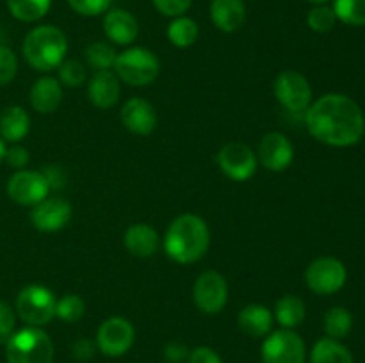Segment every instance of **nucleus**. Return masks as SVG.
Segmentation results:
<instances>
[{"mask_svg": "<svg viewBox=\"0 0 365 363\" xmlns=\"http://www.w3.org/2000/svg\"><path fill=\"white\" fill-rule=\"evenodd\" d=\"M305 123L317 141L337 148L356 144L365 132V117L359 103L339 93L314 102L305 110Z\"/></svg>", "mask_w": 365, "mask_h": 363, "instance_id": "f257e3e1", "label": "nucleus"}, {"mask_svg": "<svg viewBox=\"0 0 365 363\" xmlns=\"http://www.w3.org/2000/svg\"><path fill=\"white\" fill-rule=\"evenodd\" d=\"M210 244V231L196 214H182L170 224L164 237V249L173 262L187 265L205 256Z\"/></svg>", "mask_w": 365, "mask_h": 363, "instance_id": "f03ea898", "label": "nucleus"}, {"mask_svg": "<svg viewBox=\"0 0 365 363\" xmlns=\"http://www.w3.org/2000/svg\"><path fill=\"white\" fill-rule=\"evenodd\" d=\"M21 52L32 70L50 71L59 68L64 60L68 52V39L61 28L53 25H39L25 36Z\"/></svg>", "mask_w": 365, "mask_h": 363, "instance_id": "7ed1b4c3", "label": "nucleus"}, {"mask_svg": "<svg viewBox=\"0 0 365 363\" xmlns=\"http://www.w3.org/2000/svg\"><path fill=\"white\" fill-rule=\"evenodd\" d=\"M6 359L7 363H52V338L34 326L14 331L6 342Z\"/></svg>", "mask_w": 365, "mask_h": 363, "instance_id": "20e7f679", "label": "nucleus"}, {"mask_svg": "<svg viewBox=\"0 0 365 363\" xmlns=\"http://www.w3.org/2000/svg\"><path fill=\"white\" fill-rule=\"evenodd\" d=\"M116 77L128 85H148L157 78L160 63L155 53L143 46H134L118 53L114 60Z\"/></svg>", "mask_w": 365, "mask_h": 363, "instance_id": "39448f33", "label": "nucleus"}, {"mask_svg": "<svg viewBox=\"0 0 365 363\" xmlns=\"http://www.w3.org/2000/svg\"><path fill=\"white\" fill-rule=\"evenodd\" d=\"M56 295L43 285H27L16 298L18 317L34 327L46 326L56 317Z\"/></svg>", "mask_w": 365, "mask_h": 363, "instance_id": "423d86ee", "label": "nucleus"}, {"mask_svg": "<svg viewBox=\"0 0 365 363\" xmlns=\"http://www.w3.org/2000/svg\"><path fill=\"white\" fill-rule=\"evenodd\" d=\"M260 356L262 363H305L307 347L296 331L282 327L267 335Z\"/></svg>", "mask_w": 365, "mask_h": 363, "instance_id": "0eeeda50", "label": "nucleus"}, {"mask_svg": "<svg viewBox=\"0 0 365 363\" xmlns=\"http://www.w3.org/2000/svg\"><path fill=\"white\" fill-rule=\"evenodd\" d=\"M346 267L341 260L334 256H321L316 258L305 270L307 287L319 295L335 294L346 283Z\"/></svg>", "mask_w": 365, "mask_h": 363, "instance_id": "6e6552de", "label": "nucleus"}, {"mask_svg": "<svg viewBox=\"0 0 365 363\" xmlns=\"http://www.w3.org/2000/svg\"><path fill=\"white\" fill-rule=\"evenodd\" d=\"M274 96L291 112H305L312 102V88L302 73L285 70L274 78Z\"/></svg>", "mask_w": 365, "mask_h": 363, "instance_id": "1a4fd4ad", "label": "nucleus"}, {"mask_svg": "<svg viewBox=\"0 0 365 363\" xmlns=\"http://www.w3.org/2000/svg\"><path fill=\"white\" fill-rule=\"evenodd\" d=\"M50 189L43 171L18 169L7 182V196L24 206H34L48 198Z\"/></svg>", "mask_w": 365, "mask_h": 363, "instance_id": "9d476101", "label": "nucleus"}, {"mask_svg": "<svg viewBox=\"0 0 365 363\" xmlns=\"http://www.w3.org/2000/svg\"><path fill=\"white\" fill-rule=\"evenodd\" d=\"M192 301L203 313H220L228 301L227 280L217 270H205L200 274L192 287Z\"/></svg>", "mask_w": 365, "mask_h": 363, "instance_id": "9b49d317", "label": "nucleus"}, {"mask_svg": "<svg viewBox=\"0 0 365 363\" xmlns=\"http://www.w3.org/2000/svg\"><path fill=\"white\" fill-rule=\"evenodd\" d=\"M134 326L123 317H109L96 331V347L109 358L123 356L134 345Z\"/></svg>", "mask_w": 365, "mask_h": 363, "instance_id": "f8f14e48", "label": "nucleus"}, {"mask_svg": "<svg viewBox=\"0 0 365 363\" xmlns=\"http://www.w3.org/2000/svg\"><path fill=\"white\" fill-rule=\"evenodd\" d=\"M217 166L230 180L246 182L255 174L257 157L248 144L232 141L217 153Z\"/></svg>", "mask_w": 365, "mask_h": 363, "instance_id": "ddd939ff", "label": "nucleus"}, {"mask_svg": "<svg viewBox=\"0 0 365 363\" xmlns=\"http://www.w3.org/2000/svg\"><path fill=\"white\" fill-rule=\"evenodd\" d=\"M71 219V205L63 198H45L31 210V223L36 230L52 231L63 230Z\"/></svg>", "mask_w": 365, "mask_h": 363, "instance_id": "4468645a", "label": "nucleus"}, {"mask_svg": "<svg viewBox=\"0 0 365 363\" xmlns=\"http://www.w3.org/2000/svg\"><path fill=\"white\" fill-rule=\"evenodd\" d=\"M259 160L266 169L273 173L285 171L294 160L292 142L280 132H269L259 144Z\"/></svg>", "mask_w": 365, "mask_h": 363, "instance_id": "2eb2a0df", "label": "nucleus"}, {"mask_svg": "<svg viewBox=\"0 0 365 363\" xmlns=\"http://www.w3.org/2000/svg\"><path fill=\"white\" fill-rule=\"evenodd\" d=\"M120 120L128 132L135 135H148L157 127L155 109L143 98H130L120 110Z\"/></svg>", "mask_w": 365, "mask_h": 363, "instance_id": "dca6fc26", "label": "nucleus"}, {"mask_svg": "<svg viewBox=\"0 0 365 363\" xmlns=\"http://www.w3.org/2000/svg\"><path fill=\"white\" fill-rule=\"evenodd\" d=\"M120 78L110 70L95 71L91 80L88 82V96L93 105L98 109H109V107L116 105L120 100Z\"/></svg>", "mask_w": 365, "mask_h": 363, "instance_id": "f3484780", "label": "nucleus"}, {"mask_svg": "<svg viewBox=\"0 0 365 363\" xmlns=\"http://www.w3.org/2000/svg\"><path fill=\"white\" fill-rule=\"evenodd\" d=\"M103 32L116 45H130L139 34V23L132 13L125 9H110L103 18Z\"/></svg>", "mask_w": 365, "mask_h": 363, "instance_id": "a211bd4d", "label": "nucleus"}, {"mask_svg": "<svg viewBox=\"0 0 365 363\" xmlns=\"http://www.w3.org/2000/svg\"><path fill=\"white\" fill-rule=\"evenodd\" d=\"M210 18L221 32H235L246 20V7L242 0H212Z\"/></svg>", "mask_w": 365, "mask_h": 363, "instance_id": "6ab92c4d", "label": "nucleus"}, {"mask_svg": "<svg viewBox=\"0 0 365 363\" xmlns=\"http://www.w3.org/2000/svg\"><path fill=\"white\" fill-rule=\"evenodd\" d=\"M32 109L39 114H50L59 109L63 102V88L53 77H43L34 82L31 93H29Z\"/></svg>", "mask_w": 365, "mask_h": 363, "instance_id": "aec40b11", "label": "nucleus"}, {"mask_svg": "<svg viewBox=\"0 0 365 363\" xmlns=\"http://www.w3.org/2000/svg\"><path fill=\"white\" fill-rule=\"evenodd\" d=\"M123 242L128 253L139 256V258H148V256L155 255L159 249V235L150 224L145 223L128 226V230L125 231Z\"/></svg>", "mask_w": 365, "mask_h": 363, "instance_id": "412c9836", "label": "nucleus"}, {"mask_svg": "<svg viewBox=\"0 0 365 363\" xmlns=\"http://www.w3.org/2000/svg\"><path fill=\"white\" fill-rule=\"evenodd\" d=\"M273 313H271L264 305H257V302L245 306V308L239 312L237 317L239 327H241L248 337L253 338L267 337V333H269L271 327H273Z\"/></svg>", "mask_w": 365, "mask_h": 363, "instance_id": "4be33fe9", "label": "nucleus"}, {"mask_svg": "<svg viewBox=\"0 0 365 363\" xmlns=\"http://www.w3.org/2000/svg\"><path fill=\"white\" fill-rule=\"evenodd\" d=\"M31 128V117L20 105L6 107L0 114V137L7 142H20Z\"/></svg>", "mask_w": 365, "mask_h": 363, "instance_id": "5701e85b", "label": "nucleus"}, {"mask_svg": "<svg viewBox=\"0 0 365 363\" xmlns=\"http://www.w3.org/2000/svg\"><path fill=\"white\" fill-rule=\"evenodd\" d=\"M310 363H355L353 354L346 345L334 338H321L314 344Z\"/></svg>", "mask_w": 365, "mask_h": 363, "instance_id": "b1692460", "label": "nucleus"}, {"mask_svg": "<svg viewBox=\"0 0 365 363\" xmlns=\"http://www.w3.org/2000/svg\"><path fill=\"white\" fill-rule=\"evenodd\" d=\"M273 317L282 327L294 330L305 320V302L292 294L284 295L277 301Z\"/></svg>", "mask_w": 365, "mask_h": 363, "instance_id": "393cba45", "label": "nucleus"}, {"mask_svg": "<svg viewBox=\"0 0 365 363\" xmlns=\"http://www.w3.org/2000/svg\"><path fill=\"white\" fill-rule=\"evenodd\" d=\"M52 0H7V9L13 14L16 20L27 21H38L48 13Z\"/></svg>", "mask_w": 365, "mask_h": 363, "instance_id": "a878e982", "label": "nucleus"}, {"mask_svg": "<svg viewBox=\"0 0 365 363\" xmlns=\"http://www.w3.org/2000/svg\"><path fill=\"white\" fill-rule=\"evenodd\" d=\"M324 333L328 335V338H334V340H341V338L348 337L349 331L353 327V315L344 308V306H334L327 312L324 315Z\"/></svg>", "mask_w": 365, "mask_h": 363, "instance_id": "bb28decb", "label": "nucleus"}, {"mask_svg": "<svg viewBox=\"0 0 365 363\" xmlns=\"http://www.w3.org/2000/svg\"><path fill=\"white\" fill-rule=\"evenodd\" d=\"M168 39L178 48H187L198 39V23L187 16L173 18L168 25Z\"/></svg>", "mask_w": 365, "mask_h": 363, "instance_id": "cd10ccee", "label": "nucleus"}, {"mask_svg": "<svg viewBox=\"0 0 365 363\" xmlns=\"http://www.w3.org/2000/svg\"><path fill=\"white\" fill-rule=\"evenodd\" d=\"M334 13L337 20L346 25L362 27L365 25V0H334Z\"/></svg>", "mask_w": 365, "mask_h": 363, "instance_id": "c85d7f7f", "label": "nucleus"}, {"mask_svg": "<svg viewBox=\"0 0 365 363\" xmlns=\"http://www.w3.org/2000/svg\"><path fill=\"white\" fill-rule=\"evenodd\" d=\"M86 60L91 68H95L96 71L100 70H109L110 66H114V60H116V52L110 45L103 41H95L86 48Z\"/></svg>", "mask_w": 365, "mask_h": 363, "instance_id": "c756f323", "label": "nucleus"}, {"mask_svg": "<svg viewBox=\"0 0 365 363\" xmlns=\"http://www.w3.org/2000/svg\"><path fill=\"white\" fill-rule=\"evenodd\" d=\"M86 305L82 301V298H78L77 294L63 295L56 302V317H59L64 322H77L78 319H82Z\"/></svg>", "mask_w": 365, "mask_h": 363, "instance_id": "7c9ffc66", "label": "nucleus"}, {"mask_svg": "<svg viewBox=\"0 0 365 363\" xmlns=\"http://www.w3.org/2000/svg\"><path fill=\"white\" fill-rule=\"evenodd\" d=\"M335 21H337V16H335L334 9L324 4H319L314 9H310L309 16H307V23L312 28L314 32H319V34H324V32H330L331 28L335 27Z\"/></svg>", "mask_w": 365, "mask_h": 363, "instance_id": "2f4dec72", "label": "nucleus"}, {"mask_svg": "<svg viewBox=\"0 0 365 363\" xmlns=\"http://www.w3.org/2000/svg\"><path fill=\"white\" fill-rule=\"evenodd\" d=\"M59 78L68 88H78L86 82V70L82 63L75 59L63 60L59 64Z\"/></svg>", "mask_w": 365, "mask_h": 363, "instance_id": "473e14b6", "label": "nucleus"}, {"mask_svg": "<svg viewBox=\"0 0 365 363\" xmlns=\"http://www.w3.org/2000/svg\"><path fill=\"white\" fill-rule=\"evenodd\" d=\"M18 71V59L14 52L7 46L0 45V85H7L13 82Z\"/></svg>", "mask_w": 365, "mask_h": 363, "instance_id": "72a5a7b5", "label": "nucleus"}, {"mask_svg": "<svg viewBox=\"0 0 365 363\" xmlns=\"http://www.w3.org/2000/svg\"><path fill=\"white\" fill-rule=\"evenodd\" d=\"M71 9L82 16H96L109 11L110 0H68Z\"/></svg>", "mask_w": 365, "mask_h": 363, "instance_id": "f704fd0d", "label": "nucleus"}, {"mask_svg": "<svg viewBox=\"0 0 365 363\" xmlns=\"http://www.w3.org/2000/svg\"><path fill=\"white\" fill-rule=\"evenodd\" d=\"M152 2L155 6V9L160 14H164V16L178 18L187 13L192 0H152Z\"/></svg>", "mask_w": 365, "mask_h": 363, "instance_id": "c9c22d12", "label": "nucleus"}, {"mask_svg": "<svg viewBox=\"0 0 365 363\" xmlns=\"http://www.w3.org/2000/svg\"><path fill=\"white\" fill-rule=\"evenodd\" d=\"M16 317L7 302L0 301V342H7V338L13 335Z\"/></svg>", "mask_w": 365, "mask_h": 363, "instance_id": "e433bc0d", "label": "nucleus"}, {"mask_svg": "<svg viewBox=\"0 0 365 363\" xmlns=\"http://www.w3.org/2000/svg\"><path fill=\"white\" fill-rule=\"evenodd\" d=\"M187 363H223L220 354L214 349L207 347V345H200V347L189 351Z\"/></svg>", "mask_w": 365, "mask_h": 363, "instance_id": "4c0bfd02", "label": "nucleus"}, {"mask_svg": "<svg viewBox=\"0 0 365 363\" xmlns=\"http://www.w3.org/2000/svg\"><path fill=\"white\" fill-rule=\"evenodd\" d=\"M6 160L11 167H16V169H21L29 164V152L21 146H13L11 149L6 152Z\"/></svg>", "mask_w": 365, "mask_h": 363, "instance_id": "58836bf2", "label": "nucleus"}, {"mask_svg": "<svg viewBox=\"0 0 365 363\" xmlns=\"http://www.w3.org/2000/svg\"><path fill=\"white\" fill-rule=\"evenodd\" d=\"M164 358L171 363H180L189 358V351L185 345L175 344L173 342V344H168L166 347H164Z\"/></svg>", "mask_w": 365, "mask_h": 363, "instance_id": "ea45409f", "label": "nucleus"}, {"mask_svg": "<svg viewBox=\"0 0 365 363\" xmlns=\"http://www.w3.org/2000/svg\"><path fill=\"white\" fill-rule=\"evenodd\" d=\"M95 352V345L88 338H81L73 344V356L77 359H89Z\"/></svg>", "mask_w": 365, "mask_h": 363, "instance_id": "a19ab883", "label": "nucleus"}, {"mask_svg": "<svg viewBox=\"0 0 365 363\" xmlns=\"http://www.w3.org/2000/svg\"><path fill=\"white\" fill-rule=\"evenodd\" d=\"M6 152H7V148H6V142H4V139L0 137V162H2V160L6 159Z\"/></svg>", "mask_w": 365, "mask_h": 363, "instance_id": "79ce46f5", "label": "nucleus"}, {"mask_svg": "<svg viewBox=\"0 0 365 363\" xmlns=\"http://www.w3.org/2000/svg\"><path fill=\"white\" fill-rule=\"evenodd\" d=\"M307 2H310V4H316V6H319V4H324V2H328V0H307Z\"/></svg>", "mask_w": 365, "mask_h": 363, "instance_id": "37998d69", "label": "nucleus"}, {"mask_svg": "<svg viewBox=\"0 0 365 363\" xmlns=\"http://www.w3.org/2000/svg\"><path fill=\"white\" fill-rule=\"evenodd\" d=\"M2 41H4V34H2V31H0V45H2Z\"/></svg>", "mask_w": 365, "mask_h": 363, "instance_id": "c03bdc74", "label": "nucleus"}]
</instances>
